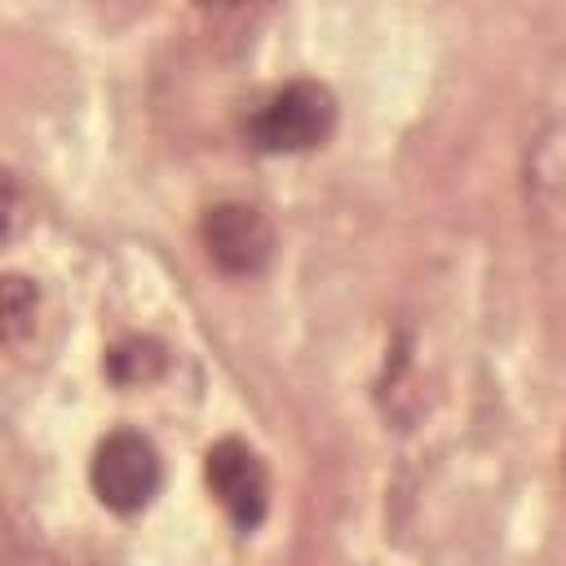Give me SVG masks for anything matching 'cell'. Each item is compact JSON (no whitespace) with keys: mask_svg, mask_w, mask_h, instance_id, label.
<instances>
[{"mask_svg":"<svg viewBox=\"0 0 566 566\" xmlns=\"http://www.w3.org/2000/svg\"><path fill=\"white\" fill-rule=\"evenodd\" d=\"M332 128H336V97L318 80H292L274 88L243 124L248 142L265 155L314 150L332 137Z\"/></svg>","mask_w":566,"mask_h":566,"instance_id":"obj_1","label":"cell"},{"mask_svg":"<svg viewBox=\"0 0 566 566\" xmlns=\"http://www.w3.org/2000/svg\"><path fill=\"white\" fill-rule=\"evenodd\" d=\"M88 482H93V495L111 513H142L159 495V482H164L155 442L137 429L106 433L88 460Z\"/></svg>","mask_w":566,"mask_h":566,"instance_id":"obj_2","label":"cell"},{"mask_svg":"<svg viewBox=\"0 0 566 566\" xmlns=\"http://www.w3.org/2000/svg\"><path fill=\"white\" fill-rule=\"evenodd\" d=\"M203 478L239 531L261 526V517L270 509V473H265V460L248 442H239V438L212 442L203 455Z\"/></svg>","mask_w":566,"mask_h":566,"instance_id":"obj_3","label":"cell"},{"mask_svg":"<svg viewBox=\"0 0 566 566\" xmlns=\"http://www.w3.org/2000/svg\"><path fill=\"white\" fill-rule=\"evenodd\" d=\"M199 239L208 248V261L226 274H256L274 256V226L256 203H212L199 221Z\"/></svg>","mask_w":566,"mask_h":566,"instance_id":"obj_4","label":"cell"},{"mask_svg":"<svg viewBox=\"0 0 566 566\" xmlns=\"http://www.w3.org/2000/svg\"><path fill=\"white\" fill-rule=\"evenodd\" d=\"M164 363H168V354H164L159 340H150V336H128V340H119V345L106 354V376H111L115 385H150V380L164 371Z\"/></svg>","mask_w":566,"mask_h":566,"instance_id":"obj_5","label":"cell"},{"mask_svg":"<svg viewBox=\"0 0 566 566\" xmlns=\"http://www.w3.org/2000/svg\"><path fill=\"white\" fill-rule=\"evenodd\" d=\"M35 310H40L35 283L22 279V274H4V283H0V332H4V345H18L35 327Z\"/></svg>","mask_w":566,"mask_h":566,"instance_id":"obj_6","label":"cell"},{"mask_svg":"<svg viewBox=\"0 0 566 566\" xmlns=\"http://www.w3.org/2000/svg\"><path fill=\"white\" fill-rule=\"evenodd\" d=\"M31 566H71V562H66V557H49V553H40Z\"/></svg>","mask_w":566,"mask_h":566,"instance_id":"obj_7","label":"cell"}]
</instances>
